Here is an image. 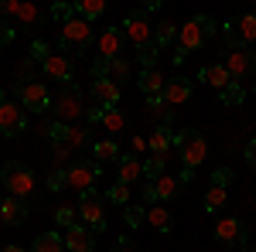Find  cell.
Segmentation results:
<instances>
[{"label":"cell","instance_id":"cell-17","mask_svg":"<svg viewBox=\"0 0 256 252\" xmlns=\"http://www.w3.org/2000/svg\"><path fill=\"white\" fill-rule=\"evenodd\" d=\"M123 31L120 27H106L102 34L96 38V51L99 58H123Z\"/></svg>","mask_w":256,"mask_h":252},{"label":"cell","instance_id":"cell-35","mask_svg":"<svg viewBox=\"0 0 256 252\" xmlns=\"http://www.w3.org/2000/svg\"><path fill=\"white\" fill-rule=\"evenodd\" d=\"M222 38H226V44H229V51H242V48H250L246 41L239 38V31H236V20L222 24Z\"/></svg>","mask_w":256,"mask_h":252},{"label":"cell","instance_id":"cell-51","mask_svg":"<svg viewBox=\"0 0 256 252\" xmlns=\"http://www.w3.org/2000/svg\"><path fill=\"white\" fill-rule=\"evenodd\" d=\"M86 116H89V123H102L106 109H102V106H92V109H86Z\"/></svg>","mask_w":256,"mask_h":252},{"label":"cell","instance_id":"cell-7","mask_svg":"<svg viewBox=\"0 0 256 252\" xmlns=\"http://www.w3.org/2000/svg\"><path fill=\"white\" fill-rule=\"evenodd\" d=\"M41 133H48V140L52 143H68L72 150H79V147H86V140H89V130L86 126H76V123H44L41 126Z\"/></svg>","mask_w":256,"mask_h":252},{"label":"cell","instance_id":"cell-1","mask_svg":"<svg viewBox=\"0 0 256 252\" xmlns=\"http://www.w3.org/2000/svg\"><path fill=\"white\" fill-rule=\"evenodd\" d=\"M222 24H216V20L208 17V14H198V17L184 20L181 27H178V48L184 51V55H192V51H198L205 41L216 34Z\"/></svg>","mask_w":256,"mask_h":252},{"label":"cell","instance_id":"cell-48","mask_svg":"<svg viewBox=\"0 0 256 252\" xmlns=\"http://www.w3.org/2000/svg\"><path fill=\"white\" fill-rule=\"evenodd\" d=\"M20 7H24L20 0H0V14H7V17H18Z\"/></svg>","mask_w":256,"mask_h":252},{"label":"cell","instance_id":"cell-2","mask_svg":"<svg viewBox=\"0 0 256 252\" xmlns=\"http://www.w3.org/2000/svg\"><path fill=\"white\" fill-rule=\"evenodd\" d=\"M0 181H4V188L10 191V198H20V201H28L34 188H38V177L34 171L28 167V164H20V160H7L4 167H0Z\"/></svg>","mask_w":256,"mask_h":252},{"label":"cell","instance_id":"cell-14","mask_svg":"<svg viewBox=\"0 0 256 252\" xmlns=\"http://www.w3.org/2000/svg\"><path fill=\"white\" fill-rule=\"evenodd\" d=\"M92 78H110V82H126L130 78V65L126 58H96L92 61Z\"/></svg>","mask_w":256,"mask_h":252},{"label":"cell","instance_id":"cell-19","mask_svg":"<svg viewBox=\"0 0 256 252\" xmlns=\"http://www.w3.org/2000/svg\"><path fill=\"white\" fill-rule=\"evenodd\" d=\"M92 99L102 109H116L120 106V85L110 78H92Z\"/></svg>","mask_w":256,"mask_h":252},{"label":"cell","instance_id":"cell-16","mask_svg":"<svg viewBox=\"0 0 256 252\" xmlns=\"http://www.w3.org/2000/svg\"><path fill=\"white\" fill-rule=\"evenodd\" d=\"M216 239L226 242V246H246V225H242V218H218Z\"/></svg>","mask_w":256,"mask_h":252},{"label":"cell","instance_id":"cell-54","mask_svg":"<svg viewBox=\"0 0 256 252\" xmlns=\"http://www.w3.org/2000/svg\"><path fill=\"white\" fill-rule=\"evenodd\" d=\"M171 58H174V65H181V61L188 58V55H184V51H181V48H174V55H171Z\"/></svg>","mask_w":256,"mask_h":252},{"label":"cell","instance_id":"cell-47","mask_svg":"<svg viewBox=\"0 0 256 252\" xmlns=\"http://www.w3.org/2000/svg\"><path fill=\"white\" fill-rule=\"evenodd\" d=\"M212 184H218V188H229V184H232V171H229V167H218L216 174H212Z\"/></svg>","mask_w":256,"mask_h":252},{"label":"cell","instance_id":"cell-45","mask_svg":"<svg viewBox=\"0 0 256 252\" xmlns=\"http://www.w3.org/2000/svg\"><path fill=\"white\" fill-rule=\"evenodd\" d=\"M48 55H52V51H48V44H44V41H31V61H41V65H44V61H48Z\"/></svg>","mask_w":256,"mask_h":252},{"label":"cell","instance_id":"cell-36","mask_svg":"<svg viewBox=\"0 0 256 252\" xmlns=\"http://www.w3.org/2000/svg\"><path fill=\"white\" fill-rule=\"evenodd\" d=\"M123 218H126L130 229H140V225L147 222V205H126V208H123Z\"/></svg>","mask_w":256,"mask_h":252},{"label":"cell","instance_id":"cell-37","mask_svg":"<svg viewBox=\"0 0 256 252\" xmlns=\"http://www.w3.org/2000/svg\"><path fill=\"white\" fill-rule=\"evenodd\" d=\"M55 222H58L62 229H72V225H79V208H72V205H62L58 212H55Z\"/></svg>","mask_w":256,"mask_h":252},{"label":"cell","instance_id":"cell-29","mask_svg":"<svg viewBox=\"0 0 256 252\" xmlns=\"http://www.w3.org/2000/svg\"><path fill=\"white\" fill-rule=\"evenodd\" d=\"M76 10H79L82 20H89V24H92L96 17L106 14V0H82V3H76Z\"/></svg>","mask_w":256,"mask_h":252},{"label":"cell","instance_id":"cell-4","mask_svg":"<svg viewBox=\"0 0 256 252\" xmlns=\"http://www.w3.org/2000/svg\"><path fill=\"white\" fill-rule=\"evenodd\" d=\"M174 150L181 154V164L188 171H195L198 164H205V157H208V143H205V136L198 130H181L174 136Z\"/></svg>","mask_w":256,"mask_h":252},{"label":"cell","instance_id":"cell-41","mask_svg":"<svg viewBox=\"0 0 256 252\" xmlns=\"http://www.w3.org/2000/svg\"><path fill=\"white\" fill-rule=\"evenodd\" d=\"M62 188H68V174H65V167H55L48 174V191H62Z\"/></svg>","mask_w":256,"mask_h":252},{"label":"cell","instance_id":"cell-22","mask_svg":"<svg viewBox=\"0 0 256 252\" xmlns=\"http://www.w3.org/2000/svg\"><path fill=\"white\" fill-rule=\"evenodd\" d=\"M140 177H144V160H137V157H130V154H120V160H116V181L120 184H134Z\"/></svg>","mask_w":256,"mask_h":252},{"label":"cell","instance_id":"cell-5","mask_svg":"<svg viewBox=\"0 0 256 252\" xmlns=\"http://www.w3.org/2000/svg\"><path fill=\"white\" fill-rule=\"evenodd\" d=\"M14 96L18 102L24 106V113H44V109H52V92H48V85L38 82V78H31V82H18L14 85Z\"/></svg>","mask_w":256,"mask_h":252},{"label":"cell","instance_id":"cell-12","mask_svg":"<svg viewBox=\"0 0 256 252\" xmlns=\"http://www.w3.org/2000/svg\"><path fill=\"white\" fill-rule=\"evenodd\" d=\"M28 130V113L20 102H0V133L4 136H18Z\"/></svg>","mask_w":256,"mask_h":252},{"label":"cell","instance_id":"cell-11","mask_svg":"<svg viewBox=\"0 0 256 252\" xmlns=\"http://www.w3.org/2000/svg\"><path fill=\"white\" fill-rule=\"evenodd\" d=\"M123 38L134 41L137 48H144L147 41H154V24L147 20V14H144V10L126 14V20H123Z\"/></svg>","mask_w":256,"mask_h":252},{"label":"cell","instance_id":"cell-50","mask_svg":"<svg viewBox=\"0 0 256 252\" xmlns=\"http://www.w3.org/2000/svg\"><path fill=\"white\" fill-rule=\"evenodd\" d=\"M246 164H250V167L256 171V136L250 140V143H246Z\"/></svg>","mask_w":256,"mask_h":252},{"label":"cell","instance_id":"cell-52","mask_svg":"<svg viewBox=\"0 0 256 252\" xmlns=\"http://www.w3.org/2000/svg\"><path fill=\"white\" fill-rule=\"evenodd\" d=\"M134 150H137V154H144V150H150L147 136H134Z\"/></svg>","mask_w":256,"mask_h":252},{"label":"cell","instance_id":"cell-40","mask_svg":"<svg viewBox=\"0 0 256 252\" xmlns=\"http://www.w3.org/2000/svg\"><path fill=\"white\" fill-rule=\"evenodd\" d=\"M106 198H110L113 205H126V201H130V184H120V181H116V184L106 191Z\"/></svg>","mask_w":256,"mask_h":252},{"label":"cell","instance_id":"cell-9","mask_svg":"<svg viewBox=\"0 0 256 252\" xmlns=\"http://www.w3.org/2000/svg\"><path fill=\"white\" fill-rule=\"evenodd\" d=\"M79 222L89 225L92 232H106V212H102V201L96 198V191L79 194Z\"/></svg>","mask_w":256,"mask_h":252},{"label":"cell","instance_id":"cell-25","mask_svg":"<svg viewBox=\"0 0 256 252\" xmlns=\"http://www.w3.org/2000/svg\"><path fill=\"white\" fill-rule=\"evenodd\" d=\"M198 78H202V82H208V85H212V89H218V92L232 82V78H229V72H226V65H205V68H198Z\"/></svg>","mask_w":256,"mask_h":252},{"label":"cell","instance_id":"cell-56","mask_svg":"<svg viewBox=\"0 0 256 252\" xmlns=\"http://www.w3.org/2000/svg\"><path fill=\"white\" fill-rule=\"evenodd\" d=\"M0 102H7V92H4V89H0Z\"/></svg>","mask_w":256,"mask_h":252},{"label":"cell","instance_id":"cell-18","mask_svg":"<svg viewBox=\"0 0 256 252\" xmlns=\"http://www.w3.org/2000/svg\"><path fill=\"white\" fill-rule=\"evenodd\" d=\"M160 99H164L168 106H181V102H188V99H192V78H184V75L168 78V85H164Z\"/></svg>","mask_w":256,"mask_h":252},{"label":"cell","instance_id":"cell-24","mask_svg":"<svg viewBox=\"0 0 256 252\" xmlns=\"http://www.w3.org/2000/svg\"><path fill=\"white\" fill-rule=\"evenodd\" d=\"M147 143H150V154H171L174 150V130L168 123H160L158 130L147 136Z\"/></svg>","mask_w":256,"mask_h":252},{"label":"cell","instance_id":"cell-38","mask_svg":"<svg viewBox=\"0 0 256 252\" xmlns=\"http://www.w3.org/2000/svg\"><path fill=\"white\" fill-rule=\"evenodd\" d=\"M102 126H106L110 133H120V130L126 126V116H123L120 109H106V116H102Z\"/></svg>","mask_w":256,"mask_h":252},{"label":"cell","instance_id":"cell-20","mask_svg":"<svg viewBox=\"0 0 256 252\" xmlns=\"http://www.w3.org/2000/svg\"><path fill=\"white\" fill-rule=\"evenodd\" d=\"M41 72L52 78V82H62V85H72V61L65 55H48V61L41 65Z\"/></svg>","mask_w":256,"mask_h":252},{"label":"cell","instance_id":"cell-27","mask_svg":"<svg viewBox=\"0 0 256 252\" xmlns=\"http://www.w3.org/2000/svg\"><path fill=\"white\" fill-rule=\"evenodd\" d=\"M147 222H150L158 232H171V229H174V218H171V212H168L164 205H150V208H147Z\"/></svg>","mask_w":256,"mask_h":252},{"label":"cell","instance_id":"cell-49","mask_svg":"<svg viewBox=\"0 0 256 252\" xmlns=\"http://www.w3.org/2000/svg\"><path fill=\"white\" fill-rule=\"evenodd\" d=\"M113 252H137V246H134V239L120 235V239H116V246H113Z\"/></svg>","mask_w":256,"mask_h":252},{"label":"cell","instance_id":"cell-39","mask_svg":"<svg viewBox=\"0 0 256 252\" xmlns=\"http://www.w3.org/2000/svg\"><path fill=\"white\" fill-rule=\"evenodd\" d=\"M76 14H79V10H76L72 3H55V7H52V17L58 20V27L68 24V20H76Z\"/></svg>","mask_w":256,"mask_h":252},{"label":"cell","instance_id":"cell-15","mask_svg":"<svg viewBox=\"0 0 256 252\" xmlns=\"http://www.w3.org/2000/svg\"><path fill=\"white\" fill-rule=\"evenodd\" d=\"M65 249L68 252H96V232L89 225H72L65 229Z\"/></svg>","mask_w":256,"mask_h":252},{"label":"cell","instance_id":"cell-53","mask_svg":"<svg viewBox=\"0 0 256 252\" xmlns=\"http://www.w3.org/2000/svg\"><path fill=\"white\" fill-rule=\"evenodd\" d=\"M192 177H195V171H188V167H184V171H181V177H178V181H181V184H188V181H192Z\"/></svg>","mask_w":256,"mask_h":252},{"label":"cell","instance_id":"cell-43","mask_svg":"<svg viewBox=\"0 0 256 252\" xmlns=\"http://www.w3.org/2000/svg\"><path fill=\"white\" fill-rule=\"evenodd\" d=\"M52 154H55V164H62V167H65V164L72 160V154H76V150H72L68 143H52Z\"/></svg>","mask_w":256,"mask_h":252},{"label":"cell","instance_id":"cell-28","mask_svg":"<svg viewBox=\"0 0 256 252\" xmlns=\"http://www.w3.org/2000/svg\"><path fill=\"white\" fill-rule=\"evenodd\" d=\"M92 154H96V164H116L120 160V147L113 140H99L96 147H92Z\"/></svg>","mask_w":256,"mask_h":252},{"label":"cell","instance_id":"cell-55","mask_svg":"<svg viewBox=\"0 0 256 252\" xmlns=\"http://www.w3.org/2000/svg\"><path fill=\"white\" fill-rule=\"evenodd\" d=\"M4 252H28V249H24V246H7Z\"/></svg>","mask_w":256,"mask_h":252},{"label":"cell","instance_id":"cell-46","mask_svg":"<svg viewBox=\"0 0 256 252\" xmlns=\"http://www.w3.org/2000/svg\"><path fill=\"white\" fill-rule=\"evenodd\" d=\"M14 38H18V27H10L7 20H0V48L4 44H14Z\"/></svg>","mask_w":256,"mask_h":252},{"label":"cell","instance_id":"cell-10","mask_svg":"<svg viewBox=\"0 0 256 252\" xmlns=\"http://www.w3.org/2000/svg\"><path fill=\"white\" fill-rule=\"evenodd\" d=\"M226 72H229V78L232 82H250V78H256V51H250V48H242V51H229V58H226Z\"/></svg>","mask_w":256,"mask_h":252},{"label":"cell","instance_id":"cell-3","mask_svg":"<svg viewBox=\"0 0 256 252\" xmlns=\"http://www.w3.org/2000/svg\"><path fill=\"white\" fill-rule=\"evenodd\" d=\"M58 44H62V55H65V51H72V55H86V51L92 48V24L82 20V17L62 24Z\"/></svg>","mask_w":256,"mask_h":252},{"label":"cell","instance_id":"cell-30","mask_svg":"<svg viewBox=\"0 0 256 252\" xmlns=\"http://www.w3.org/2000/svg\"><path fill=\"white\" fill-rule=\"evenodd\" d=\"M226 201H229V188H218V184H212V188H208V194H205V212L216 215L218 208L226 205Z\"/></svg>","mask_w":256,"mask_h":252},{"label":"cell","instance_id":"cell-23","mask_svg":"<svg viewBox=\"0 0 256 252\" xmlns=\"http://www.w3.org/2000/svg\"><path fill=\"white\" fill-rule=\"evenodd\" d=\"M137 85H140V92H144L147 99H158L160 92H164V85H168V78H164L160 68H144Z\"/></svg>","mask_w":256,"mask_h":252},{"label":"cell","instance_id":"cell-57","mask_svg":"<svg viewBox=\"0 0 256 252\" xmlns=\"http://www.w3.org/2000/svg\"><path fill=\"white\" fill-rule=\"evenodd\" d=\"M0 201H4V194H0Z\"/></svg>","mask_w":256,"mask_h":252},{"label":"cell","instance_id":"cell-32","mask_svg":"<svg viewBox=\"0 0 256 252\" xmlns=\"http://www.w3.org/2000/svg\"><path fill=\"white\" fill-rule=\"evenodd\" d=\"M218 99H222L226 106H242V99H246V89H242L239 82H229V85L218 92Z\"/></svg>","mask_w":256,"mask_h":252},{"label":"cell","instance_id":"cell-33","mask_svg":"<svg viewBox=\"0 0 256 252\" xmlns=\"http://www.w3.org/2000/svg\"><path fill=\"white\" fill-rule=\"evenodd\" d=\"M174 38H178V27H174V20H160L158 27H154V41H158V48H164V44H171Z\"/></svg>","mask_w":256,"mask_h":252},{"label":"cell","instance_id":"cell-34","mask_svg":"<svg viewBox=\"0 0 256 252\" xmlns=\"http://www.w3.org/2000/svg\"><path fill=\"white\" fill-rule=\"evenodd\" d=\"M158 55H160V48H158V41H147L144 48H137V58L144 68H158Z\"/></svg>","mask_w":256,"mask_h":252},{"label":"cell","instance_id":"cell-13","mask_svg":"<svg viewBox=\"0 0 256 252\" xmlns=\"http://www.w3.org/2000/svg\"><path fill=\"white\" fill-rule=\"evenodd\" d=\"M65 174H68V188L72 191H92V184H96V177L102 174V164H72V167H65Z\"/></svg>","mask_w":256,"mask_h":252},{"label":"cell","instance_id":"cell-8","mask_svg":"<svg viewBox=\"0 0 256 252\" xmlns=\"http://www.w3.org/2000/svg\"><path fill=\"white\" fill-rule=\"evenodd\" d=\"M140 194H144V205L150 208V205H158V201H171V198H178V194H181V181L171 177V174H160L158 181H147Z\"/></svg>","mask_w":256,"mask_h":252},{"label":"cell","instance_id":"cell-26","mask_svg":"<svg viewBox=\"0 0 256 252\" xmlns=\"http://www.w3.org/2000/svg\"><path fill=\"white\" fill-rule=\"evenodd\" d=\"M31 252H65V239L58 232H41L31 242Z\"/></svg>","mask_w":256,"mask_h":252},{"label":"cell","instance_id":"cell-42","mask_svg":"<svg viewBox=\"0 0 256 252\" xmlns=\"http://www.w3.org/2000/svg\"><path fill=\"white\" fill-rule=\"evenodd\" d=\"M147 113H154V116L158 119H164V123H168V116H171V109H168V102H164V99H147Z\"/></svg>","mask_w":256,"mask_h":252},{"label":"cell","instance_id":"cell-44","mask_svg":"<svg viewBox=\"0 0 256 252\" xmlns=\"http://www.w3.org/2000/svg\"><path fill=\"white\" fill-rule=\"evenodd\" d=\"M18 20H20V24H38L41 10L34 7V3H24V7H20V14H18Z\"/></svg>","mask_w":256,"mask_h":252},{"label":"cell","instance_id":"cell-21","mask_svg":"<svg viewBox=\"0 0 256 252\" xmlns=\"http://www.w3.org/2000/svg\"><path fill=\"white\" fill-rule=\"evenodd\" d=\"M24 218H28V205L20 198L4 194V201H0V222L4 225H24Z\"/></svg>","mask_w":256,"mask_h":252},{"label":"cell","instance_id":"cell-31","mask_svg":"<svg viewBox=\"0 0 256 252\" xmlns=\"http://www.w3.org/2000/svg\"><path fill=\"white\" fill-rule=\"evenodd\" d=\"M236 31L246 44H256V14H242V17L236 20Z\"/></svg>","mask_w":256,"mask_h":252},{"label":"cell","instance_id":"cell-6","mask_svg":"<svg viewBox=\"0 0 256 252\" xmlns=\"http://www.w3.org/2000/svg\"><path fill=\"white\" fill-rule=\"evenodd\" d=\"M52 109H55V119L58 123H72V119H79L86 113V106H82V92L76 85H62V92L52 99Z\"/></svg>","mask_w":256,"mask_h":252}]
</instances>
